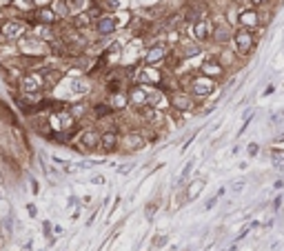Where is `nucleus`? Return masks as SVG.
Listing matches in <instances>:
<instances>
[{
	"label": "nucleus",
	"instance_id": "obj_1",
	"mask_svg": "<svg viewBox=\"0 0 284 251\" xmlns=\"http://www.w3.org/2000/svg\"><path fill=\"white\" fill-rule=\"evenodd\" d=\"M18 53L25 58H38V60H42L45 56H49L51 53V47L47 40L38 38V36H34L29 31L27 36H23V38L18 40Z\"/></svg>",
	"mask_w": 284,
	"mask_h": 251
},
{
	"label": "nucleus",
	"instance_id": "obj_2",
	"mask_svg": "<svg viewBox=\"0 0 284 251\" xmlns=\"http://www.w3.org/2000/svg\"><path fill=\"white\" fill-rule=\"evenodd\" d=\"M31 31V23L25 18H5L0 20V34H3V40L9 42H18L23 36H27Z\"/></svg>",
	"mask_w": 284,
	"mask_h": 251
},
{
	"label": "nucleus",
	"instance_id": "obj_3",
	"mask_svg": "<svg viewBox=\"0 0 284 251\" xmlns=\"http://www.w3.org/2000/svg\"><path fill=\"white\" fill-rule=\"evenodd\" d=\"M231 42H233V51L238 53L240 58H246V56H251V51L255 49L258 38H255V31L244 29V27H235Z\"/></svg>",
	"mask_w": 284,
	"mask_h": 251
},
{
	"label": "nucleus",
	"instance_id": "obj_4",
	"mask_svg": "<svg viewBox=\"0 0 284 251\" xmlns=\"http://www.w3.org/2000/svg\"><path fill=\"white\" fill-rule=\"evenodd\" d=\"M218 87V80L205 76V73H198V76H191L189 82H186V92H189L194 98H209Z\"/></svg>",
	"mask_w": 284,
	"mask_h": 251
},
{
	"label": "nucleus",
	"instance_id": "obj_5",
	"mask_svg": "<svg viewBox=\"0 0 284 251\" xmlns=\"http://www.w3.org/2000/svg\"><path fill=\"white\" fill-rule=\"evenodd\" d=\"M169 96V107L175 111H182V114H189V111L196 109V98L191 96L186 89H173Z\"/></svg>",
	"mask_w": 284,
	"mask_h": 251
},
{
	"label": "nucleus",
	"instance_id": "obj_6",
	"mask_svg": "<svg viewBox=\"0 0 284 251\" xmlns=\"http://www.w3.org/2000/svg\"><path fill=\"white\" fill-rule=\"evenodd\" d=\"M162 78H164V73L158 71V69L151 65H142L133 71V80H136L138 85H149V87H160Z\"/></svg>",
	"mask_w": 284,
	"mask_h": 251
},
{
	"label": "nucleus",
	"instance_id": "obj_7",
	"mask_svg": "<svg viewBox=\"0 0 284 251\" xmlns=\"http://www.w3.org/2000/svg\"><path fill=\"white\" fill-rule=\"evenodd\" d=\"M147 147V136L138 129H131L127 133L120 136V149L127 153H133V151H140V149Z\"/></svg>",
	"mask_w": 284,
	"mask_h": 251
},
{
	"label": "nucleus",
	"instance_id": "obj_8",
	"mask_svg": "<svg viewBox=\"0 0 284 251\" xmlns=\"http://www.w3.org/2000/svg\"><path fill=\"white\" fill-rule=\"evenodd\" d=\"M171 53V47L167 45V42H155V45H151L147 51H144L142 56V65H162L164 60H167V56Z\"/></svg>",
	"mask_w": 284,
	"mask_h": 251
},
{
	"label": "nucleus",
	"instance_id": "obj_9",
	"mask_svg": "<svg viewBox=\"0 0 284 251\" xmlns=\"http://www.w3.org/2000/svg\"><path fill=\"white\" fill-rule=\"evenodd\" d=\"M100 145V131L96 127H84V129L78 131V147L80 151L89 153V151H96Z\"/></svg>",
	"mask_w": 284,
	"mask_h": 251
},
{
	"label": "nucleus",
	"instance_id": "obj_10",
	"mask_svg": "<svg viewBox=\"0 0 284 251\" xmlns=\"http://www.w3.org/2000/svg\"><path fill=\"white\" fill-rule=\"evenodd\" d=\"M120 27H122L120 16H116V14H103L93 23V29L98 36H111V34H116Z\"/></svg>",
	"mask_w": 284,
	"mask_h": 251
},
{
	"label": "nucleus",
	"instance_id": "obj_11",
	"mask_svg": "<svg viewBox=\"0 0 284 251\" xmlns=\"http://www.w3.org/2000/svg\"><path fill=\"white\" fill-rule=\"evenodd\" d=\"M211 31H213V20L209 16H202L196 23H191V40L202 45V42L211 40Z\"/></svg>",
	"mask_w": 284,
	"mask_h": 251
},
{
	"label": "nucleus",
	"instance_id": "obj_12",
	"mask_svg": "<svg viewBox=\"0 0 284 251\" xmlns=\"http://www.w3.org/2000/svg\"><path fill=\"white\" fill-rule=\"evenodd\" d=\"M238 27H244V29H251V31H258L260 27H262L260 9H255V7L240 9V14H238Z\"/></svg>",
	"mask_w": 284,
	"mask_h": 251
},
{
	"label": "nucleus",
	"instance_id": "obj_13",
	"mask_svg": "<svg viewBox=\"0 0 284 251\" xmlns=\"http://www.w3.org/2000/svg\"><path fill=\"white\" fill-rule=\"evenodd\" d=\"M18 87H20V92H45V80H42L38 69H31V71L23 73Z\"/></svg>",
	"mask_w": 284,
	"mask_h": 251
},
{
	"label": "nucleus",
	"instance_id": "obj_14",
	"mask_svg": "<svg viewBox=\"0 0 284 251\" xmlns=\"http://www.w3.org/2000/svg\"><path fill=\"white\" fill-rule=\"evenodd\" d=\"M149 92H151V87L149 85H133L129 87V92H127V98H129V105L133 109H140V107H149Z\"/></svg>",
	"mask_w": 284,
	"mask_h": 251
},
{
	"label": "nucleus",
	"instance_id": "obj_15",
	"mask_svg": "<svg viewBox=\"0 0 284 251\" xmlns=\"http://www.w3.org/2000/svg\"><path fill=\"white\" fill-rule=\"evenodd\" d=\"M98 149L103 153H114L120 149V131L116 129V127H111V129H107L100 133V145Z\"/></svg>",
	"mask_w": 284,
	"mask_h": 251
},
{
	"label": "nucleus",
	"instance_id": "obj_16",
	"mask_svg": "<svg viewBox=\"0 0 284 251\" xmlns=\"http://www.w3.org/2000/svg\"><path fill=\"white\" fill-rule=\"evenodd\" d=\"M233 38V27L227 23V20H218V23H213V31H211V40L216 42V45L224 47L229 45Z\"/></svg>",
	"mask_w": 284,
	"mask_h": 251
},
{
	"label": "nucleus",
	"instance_id": "obj_17",
	"mask_svg": "<svg viewBox=\"0 0 284 251\" xmlns=\"http://www.w3.org/2000/svg\"><path fill=\"white\" fill-rule=\"evenodd\" d=\"M200 73H205V76L213 78V80H222L224 73H227V69L222 67V62H220L216 56H209V58H205V62L200 65Z\"/></svg>",
	"mask_w": 284,
	"mask_h": 251
},
{
	"label": "nucleus",
	"instance_id": "obj_18",
	"mask_svg": "<svg viewBox=\"0 0 284 251\" xmlns=\"http://www.w3.org/2000/svg\"><path fill=\"white\" fill-rule=\"evenodd\" d=\"M138 114H140V118L144 120V125L153 127V129H158V127L164 125V114H162V109H158V107H140Z\"/></svg>",
	"mask_w": 284,
	"mask_h": 251
},
{
	"label": "nucleus",
	"instance_id": "obj_19",
	"mask_svg": "<svg viewBox=\"0 0 284 251\" xmlns=\"http://www.w3.org/2000/svg\"><path fill=\"white\" fill-rule=\"evenodd\" d=\"M31 16H34V23L53 25V27H56L58 23H60V18H58V14L53 12V7H51V5H47V7H36L34 12H31Z\"/></svg>",
	"mask_w": 284,
	"mask_h": 251
},
{
	"label": "nucleus",
	"instance_id": "obj_20",
	"mask_svg": "<svg viewBox=\"0 0 284 251\" xmlns=\"http://www.w3.org/2000/svg\"><path fill=\"white\" fill-rule=\"evenodd\" d=\"M38 71H40L42 80H45V89L56 87V85H60L62 78H65V71L58 67H38Z\"/></svg>",
	"mask_w": 284,
	"mask_h": 251
},
{
	"label": "nucleus",
	"instance_id": "obj_21",
	"mask_svg": "<svg viewBox=\"0 0 284 251\" xmlns=\"http://www.w3.org/2000/svg\"><path fill=\"white\" fill-rule=\"evenodd\" d=\"M107 103L118 114V111H125L129 107V98H127V92H109L107 94Z\"/></svg>",
	"mask_w": 284,
	"mask_h": 251
},
{
	"label": "nucleus",
	"instance_id": "obj_22",
	"mask_svg": "<svg viewBox=\"0 0 284 251\" xmlns=\"http://www.w3.org/2000/svg\"><path fill=\"white\" fill-rule=\"evenodd\" d=\"M175 53H178L182 60H186V58L200 56V53H202V47H200V42H196V40H186V42H182L178 49H175Z\"/></svg>",
	"mask_w": 284,
	"mask_h": 251
},
{
	"label": "nucleus",
	"instance_id": "obj_23",
	"mask_svg": "<svg viewBox=\"0 0 284 251\" xmlns=\"http://www.w3.org/2000/svg\"><path fill=\"white\" fill-rule=\"evenodd\" d=\"M205 185H207V180L205 178H196V180H191L189 187H186V191H184V202H191V200H196L198 196L205 191Z\"/></svg>",
	"mask_w": 284,
	"mask_h": 251
},
{
	"label": "nucleus",
	"instance_id": "obj_24",
	"mask_svg": "<svg viewBox=\"0 0 284 251\" xmlns=\"http://www.w3.org/2000/svg\"><path fill=\"white\" fill-rule=\"evenodd\" d=\"M91 114H93V118H96V120H107L109 116H114L116 111L111 109L107 100H103V103H96L93 107H91Z\"/></svg>",
	"mask_w": 284,
	"mask_h": 251
},
{
	"label": "nucleus",
	"instance_id": "obj_25",
	"mask_svg": "<svg viewBox=\"0 0 284 251\" xmlns=\"http://www.w3.org/2000/svg\"><path fill=\"white\" fill-rule=\"evenodd\" d=\"M216 58H218L220 62H222V67H224V69H229V67H231L233 62H235V58H240V56H238L235 51H227V49H222Z\"/></svg>",
	"mask_w": 284,
	"mask_h": 251
},
{
	"label": "nucleus",
	"instance_id": "obj_26",
	"mask_svg": "<svg viewBox=\"0 0 284 251\" xmlns=\"http://www.w3.org/2000/svg\"><path fill=\"white\" fill-rule=\"evenodd\" d=\"M51 7H53V12L58 14V18H60V20H67L69 16H71V14H69V7H67L65 0H53Z\"/></svg>",
	"mask_w": 284,
	"mask_h": 251
},
{
	"label": "nucleus",
	"instance_id": "obj_27",
	"mask_svg": "<svg viewBox=\"0 0 284 251\" xmlns=\"http://www.w3.org/2000/svg\"><path fill=\"white\" fill-rule=\"evenodd\" d=\"M69 107V111H71V114H73V118H76L78 122L80 120H82V116L84 114H89V111H91V107H87V105H84V103H76V105H67Z\"/></svg>",
	"mask_w": 284,
	"mask_h": 251
},
{
	"label": "nucleus",
	"instance_id": "obj_28",
	"mask_svg": "<svg viewBox=\"0 0 284 251\" xmlns=\"http://www.w3.org/2000/svg\"><path fill=\"white\" fill-rule=\"evenodd\" d=\"M14 5L20 9V14H23V16H29V14L36 9V3H34V0H14Z\"/></svg>",
	"mask_w": 284,
	"mask_h": 251
},
{
	"label": "nucleus",
	"instance_id": "obj_29",
	"mask_svg": "<svg viewBox=\"0 0 284 251\" xmlns=\"http://www.w3.org/2000/svg\"><path fill=\"white\" fill-rule=\"evenodd\" d=\"M0 116H3V118L7 120V122H12V125L16 122V116H14V111L9 109V107L5 105V103H0Z\"/></svg>",
	"mask_w": 284,
	"mask_h": 251
},
{
	"label": "nucleus",
	"instance_id": "obj_30",
	"mask_svg": "<svg viewBox=\"0 0 284 251\" xmlns=\"http://www.w3.org/2000/svg\"><path fill=\"white\" fill-rule=\"evenodd\" d=\"M251 3V7H255V9H262V7H266V5H271L273 0H249Z\"/></svg>",
	"mask_w": 284,
	"mask_h": 251
},
{
	"label": "nucleus",
	"instance_id": "obj_31",
	"mask_svg": "<svg viewBox=\"0 0 284 251\" xmlns=\"http://www.w3.org/2000/svg\"><path fill=\"white\" fill-rule=\"evenodd\" d=\"M191 169H194V162H189V164H186V167H184V169H182V176H180V180H178V183H184V180H186V178H189V174H191Z\"/></svg>",
	"mask_w": 284,
	"mask_h": 251
},
{
	"label": "nucleus",
	"instance_id": "obj_32",
	"mask_svg": "<svg viewBox=\"0 0 284 251\" xmlns=\"http://www.w3.org/2000/svg\"><path fill=\"white\" fill-rule=\"evenodd\" d=\"M131 169H133V164H131V162H129V164H120V167H118V174L125 176V174H129Z\"/></svg>",
	"mask_w": 284,
	"mask_h": 251
},
{
	"label": "nucleus",
	"instance_id": "obj_33",
	"mask_svg": "<svg viewBox=\"0 0 284 251\" xmlns=\"http://www.w3.org/2000/svg\"><path fill=\"white\" fill-rule=\"evenodd\" d=\"M244 189V180H235L231 183V191H242Z\"/></svg>",
	"mask_w": 284,
	"mask_h": 251
},
{
	"label": "nucleus",
	"instance_id": "obj_34",
	"mask_svg": "<svg viewBox=\"0 0 284 251\" xmlns=\"http://www.w3.org/2000/svg\"><path fill=\"white\" fill-rule=\"evenodd\" d=\"M258 151H260V147L255 145V142H251V145H249V156H255Z\"/></svg>",
	"mask_w": 284,
	"mask_h": 251
},
{
	"label": "nucleus",
	"instance_id": "obj_35",
	"mask_svg": "<svg viewBox=\"0 0 284 251\" xmlns=\"http://www.w3.org/2000/svg\"><path fill=\"white\" fill-rule=\"evenodd\" d=\"M153 242H155V247H164V242H167V236H160V238H155Z\"/></svg>",
	"mask_w": 284,
	"mask_h": 251
},
{
	"label": "nucleus",
	"instance_id": "obj_36",
	"mask_svg": "<svg viewBox=\"0 0 284 251\" xmlns=\"http://www.w3.org/2000/svg\"><path fill=\"white\" fill-rule=\"evenodd\" d=\"M36 3V7H47V5H51L53 0H34Z\"/></svg>",
	"mask_w": 284,
	"mask_h": 251
},
{
	"label": "nucleus",
	"instance_id": "obj_37",
	"mask_svg": "<svg viewBox=\"0 0 284 251\" xmlns=\"http://www.w3.org/2000/svg\"><path fill=\"white\" fill-rule=\"evenodd\" d=\"M91 183H93V185H103L105 183V176H93V178H91Z\"/></svg>",
	"mask_w": 284,
	"mask_h": 251
},
{
	"label": "nucleus",
	"instance_id": "obj_38",
	"mask_svg": "<svg viewBox=\"0 0 284 251\" xmlns=\"http://www.w3.org/2000/svg\"><path fill=\"white\" fill-rule=\"evenodd\" d=\"M218 198H220V196H216V198H209V200H207V205H205V209H211V207L218 202Z\"/></svg>",
	"mask_w": 284,
	"mask_h": 251
},
{
	"label": "nucleus",
	"instance_id": "obj_39",
	"mask_svg": "<svg viewBox=\"0 0 284 251\" xmlns=\"http://www.w3.org/2000/svg\"><path fill=\"white\" fill-rule=\"evenodd\" d=\"M12 5H14V0H0V9H7Z\"/></svg>",
	"mask_w": 284,
	"mask_h": 251
},
{
	"label": "nucleus",
	"instance_id": "obj_40",
	"mask_svg": "<svg viewBox=\"0 0 284 251\" xmlns=\"http://www.w3.org/2000/svg\"><path fill=\"white\" fill-rule=\"evenodd\" d=\"M38 189H40V187H38V183H36V180H31V194H36V196H38Z\"/></svg>",
	"mask_w": 284,
	"mask_h": 251
},
{
	"label": "nucleus",
	"instance_id": "obj_41",
	"mask_svg": "<svg viewBox=\"0 0 284 251\" xmlns=\"http://www.w3.org/2000/svg\"><path fill=\"white\" fill-rule=\"evenodd\" d=\"M27 209H29V216H31V218H34V216H36V213H38V209H36V207H34V205H27Z\"/></svg>",
	"mask_w": 284,
	"mask_h": 251
}]
</instances>
